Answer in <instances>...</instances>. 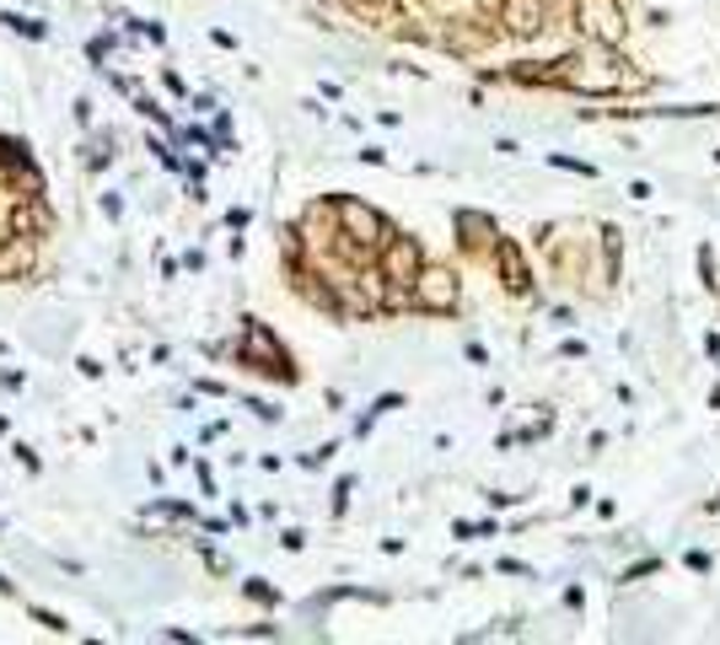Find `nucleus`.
Returning a JSON list of instances; mask_svg holds the SVG:
<instances>
[{"instance_id": "423d86ee", "label": "nucleus", "mask_w": 720, "mask_h": 645, "mask_svg": "<svg viewBox=\"0 0 720 645\" xmlns=\"http://www.w3.org/2000/svg\"><path fill=\"white\" fill-rule=\"evenodd\" d=\"M495 258H500V274L511 291H527V263H522V248L517 243H495Z\"/></svg>"}, {"instance_id": "1a4fd4ad", "label": "nucleus", "mask_w": 720, "mask_h": 645, "mask_svg": "<svg viewBox=\"0 0 720 645\" xmlns=\"http://www.w3.org/2000/svg\"><path fill=\"white\" fill-rule=\"evenodd\" d=\"M11 226H16V232H38V226H49V215H38V204H22V210L11 215Z\"/></svg>"}, {"instance_id": "6e6552de", "label": "nucleus", "mask_w": 720, "mask_h": 645, "mask_svg": "<svg viewBox=\"0 0 720 645\" xmlns=\"http://www.w3.org/2000/svg\"><path fill=\"white\" fill-rule=\"evenodd\" d=\"M458 232H462V243H468V248H484V243L495 237V226H489L484 215H473V210H462V215H458Z\"/></svg>"}, {"instance_id": "f03ea898", "label": "nucleus", "mask_w": 720, "mask_h": 645, "mask_svg": "<svg viewBox=\"0 0 720 645\" xmlns=\"http://www.w3.org/2000/svg\"><path fill=\"white\" fill-rule=\"evenodd\" d=\"M414 302L425 313H452L458 307V274L452 269H420L414 274Z\"/></svg>"}, {"instance_id": "9d476101", "label": "nucleus", "mask_w": 720, "mask_h": 645, "mask_svg": "<svg viewBox=\"0 0 720 645\" xmlns=\"http://www.w3.org/2000/svg\"><path fill=\"white\" fill-rule=\"evenodd\" d=\"M0 22H5V27H16V33H27V38H44V27H38V22H27V16H11V11H5Z\"/></svg>"}, {"instance_id": "0eeeda50", "label": "nucleus", "mask_w": 720, "mask_h": 645, "mask_svg": "<svg viewBox=\"0 0 720 645\" xmlns=\"http://www.w3.org/2000/svg\"><path fill=\"white\" fill-rule=\"evenodd\" d=\"M33 269V237H22L11 254H0V280H16V274H27Z\"/></svg>"}, {"instance_id": "9b49d317", "label": "nucleus", "mask_w": 720, "mask_h": 645, "mask_svg": "<svg viewBox=\"0 0 720 645\" xmlns=\"http://www.w3.org/2000/svg\"><path fill=\"white\" fill-rule=\"evenodd\" d=\"M355 11H366V16H393V0H350Z\"/></svg>"}, {"instance_id": "7ed1b4c3", "label": "nucleus", "mask_w": 720, "mask_h": 645, "mask_svg": "<svg viewBox=\"0 0 720 645\" xmlns=\"http://www.w3.org/2000/svg\"><path fill=\"white\" fill-rule=\"evenodd\" d=\"M420 269H425V258H420V243H414V237H388V243H382V274H388L393 285H414Z\"/></svg>"}, {"instance_id": "39448f33", "label": "nucleus", "mask_w": 720, "mask_h": 645, "mask_svg": "<svg viewBox=\"0 0 720 645\" xmlns=\"http://www.w3.org/2000/svg\"><path fill=\"white\" fill-rule=\"evenodd\" d=\"M506 27L511 33H522V38H532V33H543V5L538 0H506Z\"/></svg>"}, {"instance_id": "20e7f679", "label": "nucleus", "mask_w": 720, "mask_h": 645, "mask_svg": "<svg viewBox=\"0 0 720 645\" xmlns=\"http://www.w3.org/2000/svg\"><path fill=\"white\" fill-rule=\"evenodd\" d=\"M581 16H587L591 38H602V44H618V38H624V16H618V5H613V0H587V5H581Z\"/></svg>"}, {"instance_id": "f257e3e1", "label": "nucleus", "mask_w": 720, "mask_h": 645, "mask_svg": "<svg viewBox=\"0 0 720 645\" xmlns=\"http://www.w3.org/2000/svg\"><path fill=\"white\" fill-rule=\"evenodd\" d=\"M339 210V221H344V237H350V248L366 258L371 248H382L393 232H388V221L371 210V204H355V199H344V204H333Z\"/></svg>"}]
</instances>
